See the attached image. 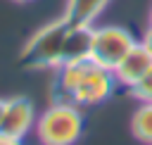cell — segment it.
<instances>
[{"instance_id": "1", "label": "cell", "mask_w": 152, "mask_h": 145, "mask_svg": "<svg viewBox=\"0 0 152 145\" xmlns=\"http://www.w3.org/2000/svg\"><path fill=\"white\" fill-rule=\"evenodd\" d=\"M90 50V29H76L64 17L40 26L21 48L19 62L24 69L43 71L59 69L66 62L88 57Z\"/></svg>"}, {"instance_id": "2", "label": "cell", "mask_w": 152, "mask_h": 145, "mask_svg": "<svg viewBox=\"0 0 152 145\" xmlns=\"http://www.w3.org/2000/svg\"><path fill=\"white\" fill-rule=\"evenodd\" d=\"M83 133V114L74 102H52L36 119L40 145H74Z\"/></svg>"}, {"instance_id": "3", "label": "cell", "mask_w": 152, "mask_h": 145, "mask_svg": "<svg viewBox=\"0 0 152 145\" xmlns=\"http://www.w3.org/2000/svg\"><path fill=\"white\" fill-rule=\"evenodd\" d=\"M138 40L124 26H93L90 29V50L88 59L102 69L114 71L116 64L131 52Z\"/></svg>"}, {"instance_id": "4", "label": "cell", "mask_w": 152, "mask_h": 145, "mask_svg": "<svg viewBox=\"0 0 152 145\" xmlns=\"http://www.w3.org/2000/svg\"><path fill=\"white\" fill-rule=\"evenodd\" d=\"M36 128V109L28 97H10L5 100L2 119H0V135L12 140H24L28 131Z\"/></svg>"}, {"instance_id": "5", "label": "cell", "mask_w": 152, "mask_h": 145, "mask_svg": "<svg viewBox=\"0 0 152 145\" xmlns=\"http://www.w3.org/2000/svg\"><path fill=\"white\" fill-rule=\"evenodd\" d=\"M114 86H116L114 74L109 69H102V67H97L93 62V67L86 71L83 81L78 83L71 102L74 105H100V102H104L112 95Z\"/></svg>"}, {"instance_id": "6", "label": "cell", "mask_w": 152, "mask_h": 145, "mask_svg": "<svg viewBox=\"0 0 152 145\" xmlns=\"http://www.w3.org/2000/svg\"><path fill=\"white\" fill-rule=\"evenodd\" d=\"M93 67V62L88 57L83 59H74V62H66L57 69V76L52 81V88H50V97L52 102H71L78 83L83 81L86 71Z\"/></svg>"}, {"instance_id": "7", "label": "cell", "mask_w": 152, "mask_h": 145, "mask_svg": "<svg viewBox=\"0 0 152 145\" xmlns=\"http://www.w3.org/2000/svg\"><path fill=\"white\" fill-rule=\"evenodd\" d=\"M150 69H152V55L142 48V43H135V45L131 48V52L116 64V69H114L112 74H114V78H116L119 86L131 88V86H135Z\"/></svg>"}, {"instance_id": "8", "label": "cell", "mask_w": 152, "mask_h": 145, "mask_svg": "<svg viewBox=\"0 0 152 145\" xmlns=\"http://www.w3.org/2000/svg\"><path fill=\"white\" fill-rule=\"evenodd\" d=\"M107 5L109 0H66L62 17L76 29H93Z\"/></svg>"}, {"instance_id": "9", "label": "cell", "mask_w": 152, "mask_h": 145, "mask_svg": "<svg viewBox=\"0 0 152 145\" xmlns=\"http://www.w3.org/2000/svg\"><path fill=\"white\" fill-rule=\"evenodd\" d=\"M131 133L140 143L152 145V102H142L131 116Z\"/></svg>"}, {"instance_id": "10", "label": "cell", "mask_w": 152, "mask_h": 145, "mask_svg": "<svg viewBox=\"0 0 152 145\" xmlns=\"http://www.w3.org/2000/svg\"><path fill=\"white\" fill-rule=\"evenodd\" d=\"M128 93H131L138 102H152V69H150L135 86H131Z\"/></svg>"}, {"instance_id": "11", "label": "cell", "mask_w": 152, "mask_h": 145, "mask_svg": "<svg viewBox=\"0 0 152 145\" xmlns=\"http://www.w3.org/2000/svg\"><path fill=\"white\" fill-rule=\"evenodd\" d=\"M140 43H142V48L152 55V24L145 29V33H142V40H140Z\"/></svg>"}, {"instance_id": "12", "label": "cell", "mask_w": 152, "mask_h": 145, "mask_svg": "<svg viewBox=\"0 0 152 145\" xmlns=\"http://www.w3.org/2000/svg\"><path fill=\"white\" fill-rule=\"evenodd\" d=\"M0 145H21V140H12V138L0 135Z\"/></svg>"}, {"instance_id": "13", "label": "cell", "mask_w": 152, "mask_h": 145, "mask_svg": "<svg viewBox=\"0 0 152 145\" xmlns=\"http://www.w3.org/2000/svg\"><path fill=\"white\" fill-rule=\"evenodd\" d=\"M2 109H5V100L0 97V119H2Z\"/></svg>"}, {"instance_id": "14", "label": "cell", "mask_w": 152, "mask_h": 145, "mask_svg": "<svg viewBox=\"0 0 152 145\" xmlns=\"http://www.w3.org/2000/svg\"><path fill=\"white\" fill-rule=\"evenodd\" d=\"M14 2H31V0H14Z\"/></svg>"}, {"instance_id": "15", "label": "cell", "mask_w": 152, "mask_h": 145, "mask_svg": "<svg viewBox=\"0 0 152 145\" xmlns=\"http://www.w3.org/2000/svg\"><path fill=\"white\" fill-rule=\"evenodd\" d=\"M150 24H152V10H150Z\"/></svg>"}]
</instances>
